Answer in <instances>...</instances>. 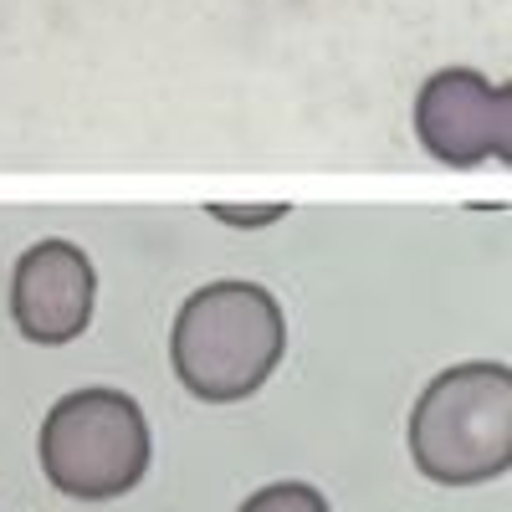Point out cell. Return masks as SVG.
<instances>
[{"mask_svg":"<svg viewBox=\"0 0 512 512\" xmlns=\"http://www.w3.org/2000/svg\"><path fill=\"white\" fill-rule=\"evenodd\" d=\"M415 139L451 169L507 164L512 154V93L477 67H441L415 93Z\"/></svg>","mask_w":512,"mask_h":512,"instance_id":"277c9868","label":"cell"},{"mask_svg":"<svg viewBox=\"0 0 512 512\" xmlns=\"http://www.w3.org/2000/svg\"><path fill=\"white\" fill-rule=\"evenodd\" d=\"M41 472L77 502H108L134 492L149 472V420L134 395L93 384L62 395L41 420Z\"/></svg>","mask_w":512,"mask_h":512,"instance_id":"3957f363","label":"cell"},{"mask_svg":"<svg viewBox=\"0 0 512 512\" xmlns=\"http://www.w3.org/2000/svg\"><path fill=\"white\" fill-rule=\"evenodd\" d=\"M410 456L441 487H482L512 466L507 364H451L410 410Z\"/></svg>","mask_w":512,"mask_h":512,"instance_id":"7a4b0ae2","label":"cell"},{"mask_svg":"<svg viewBox=\"0 0 512 512\" xmlns=\"http://www.w3.org/2000/svg\"><path fill=\"white\" fill-rule=\"evenodd\" d=\"M292 205H262V210H231V205H205V216L210 221H221V226H246V231H256V226H272V221H282Z\"/></svg>","mask_w":512,"mask_h":512,"instance_id":"52a82bcc","label":"cell"},{"mask_svg":"<svg viewBox=\"0 0 512 512\" xmlns=\"http://www.w3.org/2000/svg\"><path fill=\"white\" fill-rule=\"evenodd\" d=\"M93 303H98V272L82 246L52 236L21 251L11 272V318L21 338L41 349H62L93 323Z\"/></svg>","mask_w":512,"mask_h":512,"instance_id":"5b68a950","label":"cell"},{"mask_svg":"<svg viewBox=\"0 0 512 512\" xmlns=\"http://www.w3.org/2000/svg\"><path fill=\"white\" fill-rule=\"evenodd\" d=\"M287 349V323L267 287L210 282L185 297L169 333V364L180 384L205 405H236L272 379Z\"/></svg>","mask_w":512,"mask_h":512,"instance_id":"6da1fadb","label":"cell"},{"mask_svg":"<svg viewBox=\"0 0 512 512\" xmlns=\"http://www.w3.org/2000/svg\"><path fill=\"white\" fill-rule=\"evenodd\" d=\"M241 512H328V497L308 482H272L262 492H251Z\"/></svg>","mask_w":512,"mask_h":512,"instance_id":"8992f818","label":"cell"}]
</instances>
